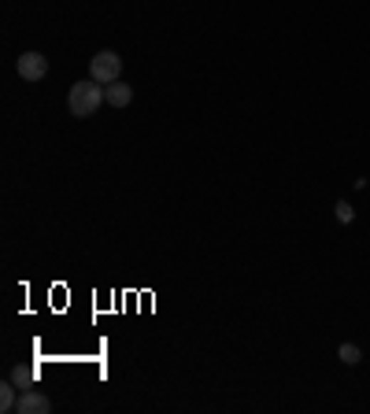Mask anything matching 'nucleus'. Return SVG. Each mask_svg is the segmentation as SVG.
<instances>
[{
    "label": "nucleus",
    "instance_id": "6",
    "mask_svg": "<svg viewBox=\"0 0 370 414\" xmlns=\"http://www.w3.org/2000/svg\"><path fill=\"white\" fill-rule=\"evenodd\" d=\"M11 381H15L18 388H30V385L37 381V370H33V366H15V370H11Z\"/></svg>",
    "mask_w": 370,
    "mask_h": 414
},
{
    "label": "nucleus",
    "instance_id": "2",
    "mask_svg": "<svg viewBox=\"0 0 370 414\" xmlns=\"http://www.w3.org/2000/svg\"><path fill=\"white\" fill-rule=\"evenodd\" d=\"M119 74H122L119 52H97V55L89 60V78H92V82L111 85V82H119Z\"/></svg>",
    "mask_w": 370,
    "mask_h": 414
},
{
    "label": "nucleus",
    "instance_id": "8",
    "mask_svg": "<svg viewBox=\"0 0 370 414\" xmlns=\"http://www.w3.org/2000/svg\"><path fill=\"white\" fill-rule=\"evenodd\" d=\"M337 355H341V363H348V366H356V363L363 359V351H359L356 344H341V351H337Z\"/></svg>",
    "mask_w": 370,
    "mask_h": 414
},
{
    "label": "nucleus",
    "instance_id": "3",
    "mask_svg": "<svg viewBox=\"0 0 370 414\" xmlns=\"http://www.w3.org/2000/svg\"><path fill=\"white\" fill-rule=\"evenodd\" d=\"M15 70H18V78H23V82H41L48 74V60L41 52H23V55H18V63H15Z\"/></svg>",
    "mask_w": 370,
    "mask_h": 414
},
{
    "label": "nucleus",
    "instance_id": "7",
    "mask_svg": "<svg viewBox=\"0 0 370 414\" xmlns=\"http://www.w3.org/2000/svg\"><path fill=\"white\" fill-rule=\"evenodd\" d=\"M15 388H18L15 381L11 385H0V410H15V403H18L15 400Z\"/></svg>",
    "mask_w": 370,
    "mask_h": 414
},
{
    "label": "nucleus",
    "instance_id": "4",
    "mask_svg": "<svg viewBox=\"0 0 370 414\" xmlns=\"http://www.w3.org/2000/svg\"><path fill=\"white\" fill-rule=\"evenodd\" d=\"M15 410H18V414H48V410H52V400L45 396V392H33V388H26L23 396H18Z\"/></svg>",
    "mask_w": 370,
    "mask_h": 414
},
{
    "label": "nucleus",
    "instance_id": "5",
    "mask_svg": "<svg viewBox=\"0 0 370 414\" xmlns=\"http://www.w3.org/2000/svg\"><path fill=\"white\" fill-rule=\"evenodd\" d=\"M130 100H134V89H130L122 78L107 85V104H111V107H126Z\"/></svg>",
    "mask_w": 370,
    "mask_h": 414
},
{
    "label": "nucleus",
    "instance_id": "9",
    "mask_svg": "<svg viewBox=\"0 0 370 414\" xmlns=\"http://www.w3.org/2000/svg\"><path fill=\"white\" fill-rule=\"evenodd\" d=\"M337 218H341V222H352V218H356V211L348 207V200H341V203H337Z\"/></svg>",
    "mask_w": 370,
    "mask_h": 414
},
{
    "label": "nucleus",
    "instance_id": "1",
    "mask_svg": "<svg viewBox=\"0 0 370 414\" xmlns=\"http://www.w3.org/2000/svg\"><path fill=\"white\" fill-rule=\"evenodd\" d=\"M104 100H107V85L85 78V82H74L70 85V92H67V111H70L74 119H89V115H97V107Z\"/></svg>",
    "mask_w": 370,
    "mask_h": 414
}]
</instances>
